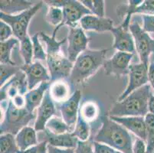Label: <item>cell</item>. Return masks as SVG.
<instances>
[{
    "label": "cell",
    "mask_w": 154,
    "mask_h": 153,
    "mask_svg": "<svg viewBox=\"0 0 154 153\" xmlns=\"http://www.w3.org/2000/svg\"><path fill=\"white\" fill-rule=\"evenodd\" d=\"M93 141L108 145L123 153H133L132 136L122 125L106 116L102 119V126Z\"/></svg>",
    "instance_id": "obj_1"
},
{
    "label": "cell",
    "mask_w": 154,
    "mask_h": 153,
    "mask_svg": "<svg viewBox=\"0 0 154 153\" xmlns=\"http://www.w3.org/2000/svg\"><path fill=\"white\" fill-rule=\"evenodd\" d=\"M150 84L136 90L125 99L117 101L108 112V116H143L145 117L149 111V102L152 92Z\"/></svg>",
    "instance_id": "obj_2"
},
{
    "label": "cell",
    "mask_w": 154,
    "mask_h": 153,
    "mask_svg": "<svg viewBox=\"0 0 154 153\" xmlns=\"http://www.w3.org/2000/svg\"><path fill=\"white\" fill-rule=\"evenodd\" d=\"M109 48L101 50L87 49L78 56L71 71L69 82L72 85H82L94 75L106 61Z\"/></svg>",
    "instance_id": "obj_3"
},
{
    "label": "cell",
    "mask_w": 154,
    "mask_h": 153,
    "mask_svg": "<svg viewBox=\"0 0 154 153\" xmlns=\"http://www.w3.org/2000/svg\"><path fill=\"white\" fill-rule=\"evenodd\" d=\"M35 119L36 114L28 111L26 107H16L9 99L0 125V133L1 135L10 133L16 136L21 130L28 126L32 120Z\"/></svg>",
    "instance_id": "obj_4"
},
{
    "label": "cell",
    "mask_w": 154,
    "mask_h": 153,
    "mask_svg": "<svg viewBox=\"0 0 154 153\" xmlns=\"http://www.w3.org/2000/svg\"><path fill=\"white\" fill-rule=\"evenodd\" d=\"M42 4L43 2H38L29 9L17 15H7L0 12V19L12 28L15 38L20 41L28 35V28L31 19L41 8Z\"/></svg>",
    "instance_id": "obj_5"
},
{
    "label": "cell",
    "mask_w": 154,
    "mask_h": 153,
    "mask_svg": "<svg viewBox=\"0 0 154 153\" xmlns=\"http://www.w3.org/2000/svg\"><path fill=\"white\" fill-rule=\"evenodd\" d=\"M130 31L134 38L135 48L140 62L149 65L150 56L154 53V39L140 26L138 22L131 23Z\"/></svg>",
    "instance_id": "obj_6"
},
{
    "label": "cell",
    "mask_w": 154,
    "mask_h": 153,
    "mask_svg": "<svg viewBox=\"0 0 154 153\" xmlns=\"http://www.w3.org/2000/svg\"><path fill=\"white\" fill-rule=\"evenodd\" d=\"M63 21L58 28H54L52 37L55 38L58 31L64 25H68L70 28L76 27L78 22L82 20L86 15H93L88 8H87L81 1L77 0H65L62 8Z\"/></svg>",
    "instance_id": "obj_7"
},
{
    "label": "cell",
    "mask_w": 154,
    "mask_h": 153,
    "mask_svg": "<svg viewBox=\"0 0 154 153\" xmlns=\"http://www.w3.org/2000/svg\"><path fill=\"white\" fill-rule=\"evenodd\" d=\"M131 17H125L122 23L114 27L110 32L113 35V48L121 52L135 54L136 48L132 34L130 31Z\"/></svg>",
    "instance_id": "obj_8"
},
{
    "label": "cell",
    "mask_w": 154,
    "mask_h": 153,
    "mask_svg": "<svg viewBox=\"0 0 154 153\" xmlns=\"http://www.w3.org/2000/svg\"><path fill=\"white\" fill-rule=\"evenodd\" d=\"M46 63L51 76L50 83L69 79L74 63L71 62L68 57H64L61 52L47 55Z\"/></svg>",
    "instance_id": "obj_9"
},
{
    "label": "cell",
    "mask_w": 154,
    "mask_h": 153,
    "mask_svg": "<svg viewBox=\"0 0 154 153\" xmlns=\"http://www.w3.org/2000/svg\"><path fill=\"white\" fill-rule=\"evenodd\" d=\"M148 64L141 62L131 64L129 69L128 84L124 92L119 96L117 101L123 100L136 90L148 84Z\"/></svg>",
    "instance_id": "obj_10"
},
{
    "label": "cell",
    "mask_w": 154,
    "mask_h": 153,
    "mask_svg": "<svg viewBox=\"0 0 154 153\" xmlns=\"http://www.w3.org/2000/svg\"><path fill=\"white\" fill-rule=\"evenodd\" d=\"M133 57L134 54L117 51L111 58L107 59L103 63L105 74L108 76H114L117 78L128 75Z\"/></svg>",
    "instance_id": "obj_11"
},
{
    "label": "cell",
    "mask_w": 154,
    "mask_h": 153,
    "mask_svg": "<svg viewBox=\"0 0 154 153\" xmlns=\"http://www.w3.org/2000/svg\"><path fill=\"white\" fill-rule=\"evenodd\" d=\"M68 41V58L72 63H75L78 56L88 49V44L90 41L84 32L82 27L70 28L69 33L67 37Z\"/></svg>",
    "instance_id": "obj_12"
},
{
    "label": "cell",
    "mask_w": 154,
    "mask_h": 153,
    "mask_svg": "<svg viewBox=\"0 0 154 153\" xmlns=\"http://www.w3.org/2000/svg\"><path fill=\"white\" fill-rule=\"evenodd\" d=\"M29 90L27 79L25 73L20 71L13 76L9 81H7L3 86L1 87L0 100L1 102L13 99L18 95L25 96Z\"/></svg>",
    "instance_id": "obj_13"
},
{
    "label": "cell",
    "mask_w": 154,
    "mask_h": 153,
    "mask_svg": "<svg viewBox=\"0 0 154 153\" xmlns=\"http://www.w3.org/2000/svg\"><path fill=\"white\" fill-rule=\"evenodd\" d=\"M82 99V92L77 90L69 99L58 105L62 120L74 131L79 113V104Z\"/></svg>",
    "instance_id": "obj_14"
},
{
    "label": "cell",
    "mask_w": 154,
    "mask_h": 153,
    "mask_svg": "<svg viewBox=\"0 0 154 153\" xmlns=\"http://www.w3.org/2000/svg\"><path fill=\"white\" fill-rule=\"evenodd\" d=\"M21 70L26 74L29 90L34 89L37 84L51 81L50 74L39 61H35L29 65L24 64Z\"/></svg>",
    "instance_id": "obj_15"
},
{
    "label": "cell",
    "mask_w": 154,
    "mask_h": 153,
    "mask_svg": "<svg viewBox=\"0 0 154 153\" xmlns=\"http://www.w3.org/2000/svg\"><path fill=\"white\" fill-rule=\"evenodd\" d=\"M113 121L122 125L128 131L134 133L137 138L144 140L146 142L147 130L145 123V118L143 116H109Z\"/></svg>",
    "instance_id": "obj_16"
},
{
    "label": "cell",
    "mask_w": 154,
    "mask_h": 153,
    "mask_svg": "<svg viewBox=\"0 0 154 153\" xmlns=\"http://www.w3.org/2000/svg\"><path fill=\"white\" fill-rule=\"evenodd\" d=\"M56 109L54 102L48 90L45 94L41 105L38 107L34 128L37 132L45 131L48 121L55 115Z\"/></svg>",
    "instance_id": "obj_17"
},
{
    "label": "cell",
    "mask_w": 154,
    "mask_h": 153,
    "mask_svg": "<svg viewBox=\"0 0 154 153\" xmlns=\"http://www.w3.org/2000/svg\"><path fill=\"white\" fill-rule=\"evenodd\" d=\"M81 27L85 31L97 32H110L113 29V20L106 17H98L94 15H86L80 21Z\"/></svg>",
    "instance_id": "obj_18"
},
{
    "label": "cell",
    "mask_w": 154,
    "mask_h": 153,
    "mask_svg": "<svg viewBox=\"0 0 154 153\" xmlns=\"http://www.w3.org/2000/svg\"><path fill=\"white\" fill-rule=\"evenodd\" d=\"M71 85L66 80H59L51 83L48 91L53 101L60 104L69 99L75 91L72 90Z\"/></svg>",
    "instance_id": "obj_19"
},
{
    "label": "cell",
    "mask_w": 154,
    "mask_h": 153,
    "mask_svg": "<svg viewBox=\"0 0 154 153\" xmlns=\"http://www.w3.org/2000/svg\"><path fill=\"white\" fill-rule=\"evenodd\" d=\"M46 139L48 145L61 148H76L79 140L74 136L72 133L55 135L45 130Z\"/></svg>",
    "instance_id": "obj_20"
},
{
    "label": "cell",
    "mask_w": 154,
    "mask_h": 153,
    "mask_svg": "<svg viewBox=\"0 0 154 153\" xmlns=\"http://www.w3.org/2000/svg\"><path fill=\"white\" fill-rule=\"evenodd\" d=\"M50 82H42L37 88L29 90L25 95L26 108L30 113H34L35 108L41 105L45 93L50 87Z\"/></svg>",
    "instance_id": "obj_21"
},
{
    "label": "cell",
    "mask_w": 154,
    "mask_h": 153,
    "mask_svg": "<svg viewBox=\"0 0 154 153\" xmlns=\"http://www.w3.org/2000/svg\"><path fill=\"white\" fill-rule=\"evenodd\" d=\"M15 140L19 151H25L38 144L37 131L30 126H26L21 130L15 136Z\"/></svg>",
    "instance_id": "obj_22"
},
{
    "label": "cell",
    "mask_w": 154,
    "mask_h": 153,
    "mask_svg": "<svg viewBox=\"0 0 154 153\" xmlns=\"http://www.w3.org/2000/svg\"><path fill=\"white\" fill-rule=\"evenodd\" d=\"M34 6L32 1L26 0H1L0 12L7 15H15V13L26 11Z\"/></svg>",
    "instance_id": "obj_23"
},
{
    "label": "cell",
    "mask_w": 154,
    "mask_h": 153,
    "mask_svg": "<svg viewBox=\"0 0 154 153\" xmlns=\"http://www.w3.org/2000/svg\"><path fill=\"white\" fill-rule=\"evenodd\" d=\"M20 41L16 38H11L9 40L0 43V63L1 64L16 65L12 60V51Z\"/></svg>",
    "instance_id": "obj_24"
},
{
    "label": "cell",
    "mask_w": 154,
    "mask_h": 153,
    "mask_svg": "<svg viewBox=\"0 0 154 153\" xmlns=\"http://www.w3.org/2000/svg\"><path fill=\"white\" fill-rule=\"evenodd\" d=\"M80 114L88 123H94L100 116V109L97 103L94 101L88 100L83 103L79 109Z\"/></svg>",
    "instance_id": "obj_25"
},
{
    "label": "cell",
    "mask_w": 154,
    "mask_h": 153,
    "mask_svg": "<svg viewBox=\"0 0 154 153\" xmlns=\"http://www.w3.org/2000/svg\"><path fill=\"white\" fill-rule=\"evenodd\" d=\"M39 37L45 43L47 55L61 53V46L67 41V38H64L61 41H57L55 38L48 36L43 32H39Z\"/></svg>",
    "instance_id": "obj_26"
},
{
    "label": "cell",
    "mask_w": 154,
    "mask_h": 153,
    "mask_svg": "<svg viewBox=\"0 0 154 153\" xmlns=\"http://www.w3.org/2000/svg\"><path fill=\"white\" fill-rule=\"evenodd\" d=\"M73 134L79 141L86 142L89 140L91 135V126L89 123L85 120L82 115L78 113V120L75 126Z\"/></svg>",
    "instance_id": "obj_27"
},
{
    "label": "cell",
    "mask_w": 154,
    "mask_h": 153,
    "mask_svg": "<svg viewBox=\"0 0 154 153\" xmlns=\"http://www.w3.org/2000/svg\"><path fill=\"white\" fill-rule=\"evenodd\" d=\"M45 130L55 135L64 134L68 133H73L72 130L67 125V123L61 118L53 116L48 121Z\"/></svg>",
    "instance_id": "obj_28"
},
{
    "label": "cell",
    "mask_w": 154,
    "mask_h": 153,
    "mask_svg": "<svg viewBox=\"0 0 154 153\" xmlns=\"http://www.w3.org/2000/svg\"><path fill=\"white\" fill-rule=\"evenodd\" d=\"M19 151L14 135L6 133L0 136V153H18Z\"/></svg>",
    "instance_id": "obj_29"
},
{
    "label": "cell",
    "mask_w": 154,
    "mask_h": 153,
    "mask_svg": "<svg viewBox=\"0 0 154 153\" xmlns=\"http://www.w3.org/2000/svg\"><path fill=\"white\" fill-rule=\"evenodd\" d=\"M19 49L20 54L24 60V64L29 65L33 61V44H32V38L27 35L22 40L19 41Z\"/></svg>",
    "instance_id": "obj_30"
},
{
    "label": "cell",
    "mask_w": 154,
    "mask_h": 153,
    "mask_svg": "<svg viewBox=\"0 0 154 153\" xmlns=\"http://www.w3.org/2000/svg\"><path fill=\"white\" fill-rule=\"evenodd\" d=\"M143 0H129L127 4H122L117 7L116 13L117 16L123 20L127 16L132 17L134 14L136 8L143 3Z\"/></svg>",
    "instance_id": "obj_31"
},
{
    "label": "cell",
    "mask_w": 154,
    "mask_h": 153,
    "mask_svg": "<svg viewBox=\"0 0 154 153\" xmlns=\"http://www.w3.org/2000/svg\"><path fill=\"white\" fill-rule=\"evenodd\" d=\"M144 118L147 130L146 152L152 153L154 151V114L149 113Z\"/></svg>",
    "instance_id": "obj_32"
},
{
    "label": "cell",
    "mask_w": 154,
    "mask_h": 153,
    "mask_svg": "<svg viewBox=\"0 0 154 153\" xmlns=\"http://www.w3.org/2000/svg\"><path fill=\"white\" fill-rule=\"evenodd\" d=\"M82 4L91 12L94 15L105 17L104 1L103 0H82Z\"/></svg>",
    "instance_id": "obj_33"
},
{
    "label": "cell",
    "mask_w": 154,
    "mask_h": 153,
    "mask_svg": "<svg viewBox=\"0 0 154 153\" xmlns=\"http://www.w3.org/2000/svg\"><path fill=\"white\" fill-rule=\"evenodd\" d=\"M21 71V67L12 64H1L0 65V86L2 87L7 81Z\"/></svg>",
    "instance_id": "obj_34"
},
{
    "label": "cell",
    "mask_w": 154,
    "mask_h": 153,
    "mask_svg": "<svg viewBox=\"0 0 154 153\" xmlns=\"http://www.w3.org/2000/svg\"><path fill=\"white\" fill-rule=\"evenodd\" d=\"M45 20L49 25H53L54 28H58L62 23L63 21L62 8L57 7H48Z\"/></svg>",
    "instance_id": "obj_35"
},
{
    "label": "cell",
    "mask_w": 154,
    "mask_h": 153,
    "mask_svg": "<svg viewBox=\"0 0 154 153\" xmlns=\"http://www.w3.org/2000/svg\"><path fill=\"white\" fill-rule=\"evenodd\" d=\"M33 44V60L34 61H45L47 59V53L45 51L42 45L39 41V32H37L32 37Z\"/></svg>",
    "instance_id": "obj_36"
},
{
    "label": "cell",
    "mask_w": 154,
    "mask_h": 153,
    "mask_svg": "<svg viewBox=\"0 0 154 153\" xmlns=\"http://www.w3.org/2000/svg\"><path fill=\"white\" fill-rule=\"evenodd\" d=\"M154 15V0H146L136 8L134 14Z\"/></svg>",
    "instance_id": "obj_37"
},
{
    "label": "cell",
    "mask_w": 154,
    "mask_h": 153,
    "mask_svg": "<svg viewBox=\"0 0 154 153\" xmlns=\"http://www.w3.org/2000/svg\"><path fill=\"white\" fill-rule=\"evenodd\" d=\"M75 153H94L93 146V140H88L86 142H78L75 148Z\"/></svg>",
    "instance_id": "obj_38"
},
{
    "label": "cell",
    "mask_w": 154,
    "mask_h": 153,
    "mask_svg": "<svg viewBox=\"0 0 154 153\" xmlns=\"http://www.w3.org/2000/svg\"><path fill=\"white\" fill-rule=\"evenodd\" d=\"M13 35L12 28L5 22L1 20L0 22V41L1 42L5 41L11 38V36Z\"/></svg>",
    "instance_id": "obj_39"
},
{
    "label": "cell",
    "mask_w": 154,
    "mask_h": 153,
    "mask_svg": "<svg viewBox=\"0 0 154 153\" xmlns=\"http://www.w3.org/2000/svg\"><path fill=\"white\" fill-rule=\"evenodd\" d=\"M48 143L45 140L25 151H19L18 153H48Z\"/></svg>",
    "instance_id": "obj_40"
},
{
    "label": "cell",
    "mask_w": 154,
    "mask_h": 153,
    "mask_svg": "<svg viewBox=\"0 0 154 153\" xmlns=\"http://www.w3.org/2000/svg\"><path fill=\"white\" fill-rule=\"evenodd\" d=\"M143 29L147 33H154V15H142Z\"/></svg>",
    "instance_id": "obj_41"
},
{
    "label": "cell",
    "mask_w": 154,
    "mask_h": 153,
    "mask_svg": "<svg viewBox=\"0 0 154 153\" xmlns=\"http://www.w3.org/2000/svg\"><path fill=\"white\" fill-rule=\"evenodd\" d=\"M93 146L94 153H123L116 150L108 145L93 141Z\"/></svg>",
    "instance_id": "obj_42"
},
{
    "label": "cell",
    "mask_w": 154,
    "mask_h": 153,
    "mask_svg": "<svg viewBox=\"0 0 154 153\" xmlns=\"http://www.w3.org/2000/svg\"><path fill=\"white\" fill-rule=\"evenodd\" d=\"M133 153L146 152V142L140 138H137L133 144Z\"/></svg>",
    "instance_id": "obj_43"
},
{
    "label": "cell",
    "mask_w": 154,
    "mask_h": 153,
    "mask_svg": "<svg viewBox=\"0 0 154 153\" xmlns=\"http://www.w3.org/2000/svg\"><path fill=\"white\" fill-rule=\"evenodd\" d=\"M148 78L151 87L154 90V53H152L149 58V66H148Z\"/></svg>",
    "instance_id": "obj_44"
},
{
    "label": "cell",
    "mask_w": 154,
    "mask_h": 153,
    "mask_svg": "<svg viewBox=\"0 0 154 153\" xmlns=\"http://www.w3.org/2000/svg\"><path fill=\"white\" fill-rule=\"evenodd\" d=\"M48 153H75V148H61L48 145Z\"/></svg>",
    "instance_id": "obj_45"
},
{
    "label": "cell",
    "mask_w": 154,
    "mask_h": 153,
    "mask_svg": "<svg viewBox=\"0 0 154 153\" xmlns=\"http://www.w3.org/2000/svg\"><path fill=\"white\" fill-rule=\"evenodd\" d=\"M11 100L12 101L13 104L15 105L16 107L18 108H23L26 107V99H25V96H22V95H18V96H15L13 99Z\"/></svg>",
    "instance_id": "obj_46"
},
{
    "label": "cell",
    "mask_w": 154,
    "mask_h": 153,
    "mask_svg": "<svg viewBox=\"0 0 154 153\" xmlns=\"http://www.w3.org/2000/svg\"><path fill=\"white\" fill-rule=\"evenodd\" d=\"M149 113L154 114V95H152L149 102Z\"/></svg>",
    "instance_id": "obj_47"
}]
</instances>
